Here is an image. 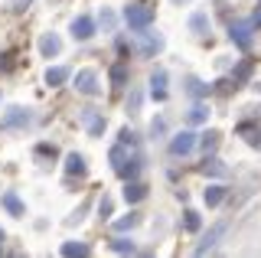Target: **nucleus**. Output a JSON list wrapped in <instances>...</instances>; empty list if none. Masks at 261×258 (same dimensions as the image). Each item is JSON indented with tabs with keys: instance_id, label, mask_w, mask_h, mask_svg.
<instances>
[{
	"instance_id": "19",
	"label": "nucleus",
	"mask_w": 261,
	"mask_h": 258,
	"mask_svg": "<svg viewBox=\"0 0 261 258\" xmlns=\"http://www.w3.org/2000/svg\"><path fill=\"white\" fill-rule=\"evenodd\" d=\"M186 92H190L193 98H202V95H209V92H212V85L199 82V79H186Z\"/></svg>"
},
{
	"instance_id": "17",
	"label": "nucleus",
	"mask_w": 261,
	"mask_h": 258,
	"mask_svg": "<svg viewBox=\"0 0 261 258\" xmlns=\"http://www.w3.org/2000/svg\"><path fill=\"white\" fill-rule=\"evenodd\" d=\"M4 206H7V213H10V216H23V213H27V206L20 203L16 193H4Z\"/></svg>"
},
{
	"instance_id": "15",
	"label": "nucleus",
	"mask_w": 261,
	"mask_h": 258,
	"mask_svg": "<svg viewBox=\"0 0 261 258\" xmlns=\"http://www.w3.org/2000/svg\"><path fill=\"white\" fill-rule=\"evenodd\" d=\"M62 255L65 258H85V255H92V248H88L85 245V242H65V245H62Z\"/></svg>"
},
{
	"instance_id": "10",
	"label": "nucleus",
	"mask_w": 261,
	"mask_h": 258,
	"mask_svg": "<svg viewBox=\"0 0 261 258\" xmlns=\"http://www.w3.org/2000/svg\"><path fill=\"white\" fill-rule=\"evenodd\" d=\"M59 49H62V39L56 36V33H46L43 39H39V53H43L46 59H53V56H59Z\"/></svg>"
},
{
	"instance_id": "6",
	"label": "nucleus",
	"mask_w": 261,
	"mask_h": 258,
	"mask_svg": "<svg viewBox=\"0 0 261 258\" xmlns=\"http://www.w3.org/2000/svg\"><path fill=\"white\" fill-rule=\"evenodd\" d=\"M225 229H228L225 222H216V225H212V229L206 232V239H202L199 245H196V255H206V252H212V248L219 245V239L225 236Z\"/></svg>"
},
{
	"instance_id": "26",
	"label": "nucleus",
	"mask_w": 261,
	"mask_h": 258,
	"mask_svg": "<svg viewBox=\"0 0 261 258\" xmlns=\"http://www.w3.org/2000/svg\"><path fill=\"white\" fill-rule=\"evenodd\" d=\"M206 13H193V17H190V27L196 30V33H206Z\"/></svg>"
},
{
	"instance_id": "20",
	"label": "nucleus",
	"mask_w": 261,
	"mask_h": 258,
	"mask_svg": "<svg viewBox=\"0 0 261 258\" xmlns=\"http://www.w3.org/2000/svg\"><path fill=\"white\" fill-rule=\"evenodd\" d=\"M111 248H114L118 255H134V252H137V245H134L130 239H114V242H111Z\"/></svg>"
},
{
	"instance_id": "1",
	"label": "nucleus",
	"mask_w": 261,
	"mask_h": 258,
	"mask_svg": "<svg viewBox=\"0 0 261 258\" xmlns=\"http://www.w3.org/2000/svg\"><path fill=\"white\" fill-rule=\"evenodd\" d=\"M127 147H134V144H124V141H121V144H114V147H111V154H108L111 167H114V173H118V176H124V180H127V176H134L137 170H141V157H137V154H130Z\"/></svg>"
},
{
	"instance_id": "18",
	"label": "nucleus",
	"mask_w": 261,
	"mask_h": 258,
	"mask_svg": "<svg viewBox=\"0 0 261 258\" xmlns=\"http://www.w3.org/2000/svg\"><path fill=\"white\" fill-rule=\"evenodd\" d=\"M144 196H147L144 183H127V187H124V199H127V203H141Z\"/></svg>"
},
{
	"instance_id": "14",
	"label": "nucleus",
	"mask_w": 261,
	"mask_h": 258,
	"mask_svg": "<svg viewBox=\"0 0 261 258\" xmlns=\"http://www.w3.org/2000/svg\"><path fill=\"white\" fill-rule=\"evenodd\" d=\"M199 170L206 173V176H225V173H228V167H225L219 157H206V164H202Z\"/></svg>"
},
{
	"instance_id": "35",
	"label": "nucleus",
	"mask_w": 261,
	"mask_h": 258,
	"mask_svg": "<svg viewBox=\"0 0 261 258\" xmlns=\"http://www.w3.org/2000/svg\"><path fill=\"white\" fill-rule=\"evenodd\" d=\"M258 88H261V85H258Z\"/></svg>"
},
{
	"instance_id": "7",
	"label": "nucleus",
	"mask_w": 261,
	"mask_h": 258,
	"mask_svg": "<svg viewBox=\"0 0 261 258\" xmlns=\"http://www.w3.org/2000/svg\"><path fill=\"white\" fill-rule=\"evenodd\" d=\"M75 88L79 92H85V95H98V75L92 69H82L79 75H75Z\"/></svg>"
},
{
	"instance_id": "2",
	"label": "nucleus",
	"mask_w": 261,
	"mask_h": 258,
	"mask_svg": "<svg viewBox=\"0 0 261 258\" xmlns=\"http://www.w3.org/2000/svg\"><path fill=\"white\" fill-rule=\"evenodd\" d=\"M153 17H157V10H153V4H147V0H134V4L124 7V23L134 33H144L153 23Z\"/></svg>"
},
{
	"instance_id": "8",
	"label": "nucleus",
	"mask_w": 261,
	"mask_h": 258,
	"mask_svg": "<svg viewBox=\"0 0 261 258\" xmlns=\"http://www.w3.org/2000/svg\"><path fill=\"white\" fill-rule=\"evenodd\" d=\"M72 36L75 39H92L95 36V20L92 17H79L75 23H72Z\"/></svg>"
},
{
	"instance_id": "34",
	"label": "nucleus",
	"mask_w": 261,
	"mask_h": 258,
	"mask_svg": "<svg viewBox=\"0 0 261 258\" xmlns=\"http://www.w3.org/2000/svg\"><path fill=\"white\" fill-rule=\"evenodd\" d=\"M173 4H186V0H173Z\"/></svg>"
},
{
	"instance_id": "4",
	"label": "nucleus",
	"mask_w": 261,
	"mask_h": 258,
	"mask_svg": "<svg viewBox=\"0 0 261 258\" xmlns=\"http://www.w3.org/2000/svg\"><path fill=\"white\" fill-rule=\"evenodd\" d=\"M193 147H196V134L193 131H179V134H173V141H170V154L173 157L193 154Z\"/></svg>"
},
{
	"instance_id": "31",
	"label": "nucleus",
	"mask_w": 261,
	"mask_h": 258,
	"mask_svg": "<svg viewBox=\"0 0 261 258\" xmlns=\"http://www.w3.org/2000/svg\"><path fill=\"white\" fill-rule=\"evenodd\" d=\"M101 216H111V199H108V196L101 199Z\"/></svg>"
},
{
	"instance_id": "5",
	"label": "nucleus",
	"mask_w": 261,
	"mask_h": 258,
	"mask_svg": "<svg viewBox=\"0 0 261 258\" xmlns=\"http://www.w3.org/2000/svg\"><path fill=\"white\" fill-rule=\"evenodd\" d=\"M30 121H33V115L27 108H10L4 118H0V127H4V131H13V127H27Z\"/></svg>"
},
{
	"instance_id": "25",
	"label": "nucleus",
	"mask_w": 261,
	"mask_h": 258,
	"mask_svg": "<svg viewBox=\"0 0 261 258\" xmlns=\"http://www.w3.org/2000/svg\"><path fill=\"white\" fill-rule=\"evenodd\" d=\"M219 147V134L216 131H209V134H202V150H206V154H212V150Z\"/></svg>"
},
{
	"instance_id": "29",
	"label": "nucleus",
	"mask_w": 261,
	"mask_h": 258,
	"mask_svg": "<svg viewBox=\"0 0 261 258\" xmlns=\"http://www.w3.org/2000/svg\"><path fill=\"white\" fill-rule=\"evenodd\" d=\"M30 4H33V0H13V10H16V13H23Z\"/></svg>"
},
{
	"instance_id": "11",
	"label": "nucleus",
	"mask_w": 261,
	"mask_h": 258,
	"mask_svg": "<svg viewBox=\"0 0 261 258\" xmlns=\"http://www.w3.org/2000/svg\"><path fill=\"white\" fill-rule=\"evenodd\" d=\"M186 121H190L193 127H196V124H206V121H209V108H206V105H202V101H196L193 108L186 111Z\"/></svg>"
},
{
	"instance_id": "23",
	"label": "nucleus",
	"mask_w": 261,
	"mask_h": 258,
	"mask_svg": "<svg viewBox=\"0 0 261 258\" xmlns=\"http://www.w3.org/2000/svg\"><path fill=\"white\" fill-rule=\"evenodd\" d=\"M239 134H245V141H248L251 147H261V131H255V127H248V124H242Z\"/></svg>"
},
{
	"instance_id": "33",
	"label": "nucleus",
	"mask_w": 261,
	"mask_h": 258,
	"mask_svg": "<svg viewBox=\"0 0 261 258\" xmlns=\"http://www.w3.org/2000/svg\"><path fill=\"white\" fill-rule=\"evenodd\" d=\"M0 252H4V232H0Z\"/></svg>"
},
{
	"instance_id": "24",
	"label": "nucleus",
	"mask_w": 261,
	"mask_h": 258,
	"mask_svg": "<svg viewBox=\"0 0 261 258\" xmlns=\"http://www.w3.org/2000/svg\"><path fill=\"white\" fill-rule=\"evenodd\" d=\"M111 82H114V88H124V82H127V69L121 66V62L111 69Z\"/></svg>"
},
{
	"instance_id": "32",
	"label": "nucleus",
	"mask_w": 261,
	"mask_h": 258,
	"mask_svg": "<svg viewBox=\"0 0 261 258\" xmlns=\"http://www.w3.org/2000/svg\"><path fill=\"white\" fill-rule=\"evenodd\" d=\"M251 23H255V27H261V0H258V13H255V20H251Z\"/></svg>"
},
{
	"instance_id": "13",
	"label": "nucleus",
	"mask_w": 261,
	"mask_h": 258,
	"mask_svg": "<svg viewBox=\"0 0 261 258\" xmlns=\"http://www.w3.org/2000/svg\"><path fill=\"white\" fill-rule=\"evenodd\" d=\"M69 75H72V72L69 69H65V66H53V69H49L46 72V85H65V82H69Z\"/></svg>"
},
{
	"instance_id": "27",
	"label": "nucleus",
	"mask_w": 261,
	"mask_h": 258,
	"mask_svg": "<svg viewBox=\"0 0 261 258\" xmlns=\"http://www.w3.org/2000/svg\"><path fill=\"white\" fill-rule=\"evenodd\" d=\"M134 225H137V216L130 213L127 219H118V222H114V229H118V232H127V229H134Z\"/></svg>"
},
{
	"instance_id": "21",
	"label": "nucleus",
	"mask_w": 261,
	"mask_h": 258,
	"mask_svg": "<svg viewBox=\"0 0 261 258\" xmlns=\"http://www.w3.org/2000/svg\"><path fill=\"white\" fill-rule=\"evenodd\" d=\"M225 199V187H209L206 190V206H219Z\"/></svg>"
},
{
	"instance_id": "3",
	"label": "nucleus",
	"mask_w": 261,
	"mask_h": 258,
	"mask_svg": "<svg viewBox=\"0 0 261 258\" xmlns=\"http://www.w3.org/2000/svg\"><path fill=\"white\" fill-rule=\"evenodd\" d=\"M251 30H255V23H251V20H235L232 30H228V36H232V43L239 46V49L248 53L251 43H255V33H251Z\"/></svg>"
},
{
	"instance_id": "9",
	"label": "nucleus",
	"mask_w": 261,
	"mask_h": 258,
	"mask_svg": "<svg viewBox=\"0 0 261 258\" xmlns=\"http://www.w3.org/2000/svg\"><path fill=\"white\" fill-rule=\"evenodd\" d=\"M150 95H153L157 101L167 98V72H163V69H157V72L150 75Z\"/></svg>"
},
{
	"instance_id": "28",
	"label": "nucleus",
	"mask_w": 261,
	"mask_h": 258,
	"mask_svg": "<svg viewBox=\"0 0 261 258\" xmlns=\"http://www.w3.org/2000/svg\"><path fill=\"white\" fill-rule=\"evenodd\" d=\"M248 75H251V62H248V59H245V62H242V66H239V69H235V82H245V79H248Z\"/></svg>"
},
{
	"instance_id": "16",
	"label": "nucleus",
	"mask_w": 261,
	"mask_h": 258,
	"mask_svg": "<svg viewBox=\"0 0 261 258\" xmlns=\"http://www.w3.org/2000/svg\"><path fill=\"white\" fill-rule=\"evenodd\" d=\"M65 173H69V176H82V173H85V157H82V154H69V157H65Z\"/></svg>"
},
{
	"instance_id": "30",
	"label": "nucleus",
	"mask_w": 261,
	"mask_h": 258,
	"mask_svg": "<svg viewBox=\"0 0 261 258\" xmlns=\"http://www.w3.org/2000/svg\"><path fill=\"white\" fill-rule=\"evenodd\" d=\"M150 131H153V134H163V131H167V124H163V121L157 118V121H153V127H150Z\"/></svg>"
},
{
	"instance_id": "12",
	"label": "nucleus",
	"mask_w": 261,
	"mask_h": 258,
	"mask_svg": "<svg viewBox=\"0 0 261 258\" xmlns=\"http://www.w3.org/2000/svg\"><path fill=\"white\" fill-rule=\"evenodd\" d=\"M82 118H85V127H88V134H92V138H98V134L105 131V118L98 115V111H85Z\"/></svg>"
},
{
	"instance_id": "22",
	"label": "nucleus",
	"mask_w": 261,
	"mask_h": 258,
	"mask_svg": "<svg viewBox=\"0 0 261 258\" xmlns=\"http://www.w3.org/2000/svg\"><path fill=\"white\" fill-rule=\"evenodd\" d=\"M183 229L186 232H199V213L186 209V213H183Z\"/></svg>"
}]
</instances>
